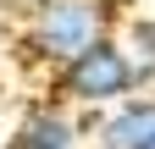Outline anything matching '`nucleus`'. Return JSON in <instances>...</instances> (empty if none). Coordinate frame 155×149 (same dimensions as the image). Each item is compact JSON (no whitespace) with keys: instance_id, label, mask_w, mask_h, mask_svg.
I'll list each match as a JSON object with an SVG mask.
<instances>
[{"instance_id":"1","label":"nucleus","mask_w":155,"mask_h":149,"mask_svg":"<svg viewBox=\"0 0 155 149\" xmlns=\"http://www.w3.org/2000/svg\"><path fill=\"white\" fill-rule=\"evenodd\" d=\"M116 22H122V6H116V0H33L22 11L17 50H22L28 66L61 72L72 55H83L94 39L116 33Z\"/></svg>"},{"instance_id":"2","label":"nucleus","mask_w":155,"mask_h":149,"mask_svg":"<svg viewBox=\"0 0 155 149\" xmlns=\"http://www.w3.org/2000/svg\"><path fill=\"white\" fill-rule=\"evenodd\" d=\"M50 94L61 105H78V110H111L139 94V66L127 55V39H94L83 55H72L61 72H50Z\"/></svg>"},{"instance_id":"3","label":"nucleus","mask_w":155,"mask_h":149,"mask_svg":"<svg viewBox=\"0 0 155 149\" xmlns=\"http://www.w3.org/2000/svg\"><path fill=\"white\" fill-rule=\"evenodd\" d=\"M155 144V94H133L122 105L100 110L94 149H150Z\"/></svg>"},{"instance_id":"4","label":"nucleus","mask_w":155,"mask_h":149,"mask_svg":"<svg viewBox=\"0 0 155 149\" xmlns=\"http://www.w3.org/2000/svg\"><path fill=\"white\" fill-rule=\"evenodd\" d=\"M78 133H83V122H72L61 100H45V105L22 110V122L6 138V149H78Z\"/></svg>"},{"instance_id":"5","label":"nucleus","mask_w":155,"mask_h":149,"mask_svg":"<svg viewBox=\"0 0 155 149\" xmlns=\"http://www.w3.org/2000/svg\"><path fill=\"white\" fill-rule=\"evenodd\" d=\"M122 39H127L133 66H139V94H155V17H127Z\"/></svg>"},{"instance_id":"6","label":"nucleus","mask_w":155,"mask_h":149,"mask_svg":"<svg viewBox=\"0 0 155 149\" xmlns=\"http://www.w3.org/2000/svg\"><path fill=\"white\" fill-rule=\"evenodd\" d=\"M150 149H155V144H150Z\"/></svg>"}]
</instances>
